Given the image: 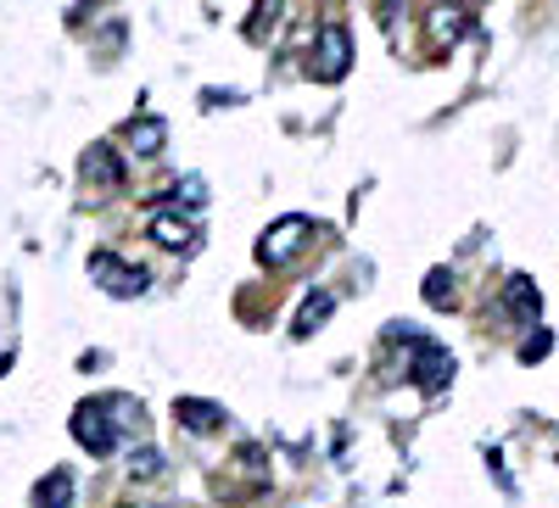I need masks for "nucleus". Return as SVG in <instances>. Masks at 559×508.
Returning a JSON list of instances; mask_svg holds the SVG:
<instances>
[{
    "label": "nucleus",
    "mask_w": 559,
    "mask_h": 508,
    "mask_svg": "<svg viewBox=\"0 0 559 508\" xmlns=\"http://www.w3.org/2000/svg\"><path fill=\"white\" fill-rule=\"evenodd\" d=\"M313 235H319L313 218H302V213L280 218V223H269V229H263V241H258V263H263V268H286V263H297V257H302V246H308Z\"/></svg>",
    "instance_id": "obj_1"
},
{
    "label": "nucleus",
    "mask_w": 559,
    "mask_h": 508,
    "mask_svg": "<svg viewBox=\"0 0 559 508\" xmlns=\"http://www.w3.org/2000/svg\"><path fill=\"white\" fill-rule=\"evenodd\" d=\"M408 380L419 391H442L453 380V358L437 341H426V336H408Z\"/></svg>",
    "instance_id": "obj_2"
},
{
    "label": "nucleus",
    "mask_w": 559,
    "mask_h": 508,
    "mask_svg": "<svg viewBox=\"0 0 559 508\" xmlns=\"http://www.w3.org/2000/svg\"><path fill=\"white\" fill-rule=\"evenodd\" d=\"M90 280H96L107 297H140V291L152 286V274L123 263V257H112V252H96V257H90Z\"/></svg>",
    "instance_id": "obj_3"
},
{
    "label": "nucleus",
    "mask_w": 559,
    "mask_h": 508,
    "mask_svg": "<svg viewBox=\"0 0 559 508\" xmlns=\"http://www.w3.org/2000/svg\"><path fill=\"white\" fill-rule=\"evenodd\" d=\"M347 68H353V39H347V28H342V23H324V28H319V45H313V78L336 84V78H347Z\"/></svg>",
    "instance_id": "obj_4"
},
{
    "label": "nucleus",
    "mask_w": 559,
    "mask_h": 508,
    "mask_svg": "<svg viewBox=\"0 0 559 508\" xmlns=\"http://www.w3.org/2000/svg\"><path fill=\"white\" fill-rule=\"evenodd\" d=\"M112 413V402H84L79 413H73V436H79V447H90L96 458H107L112 447H118V425L107 420Z\"/></svg>",
    "instance_id": "obj_5"
},
{
    "label": "nucleus",
    "mask_w": 559,
    "mask_h": 508,
    "mask_svg": "<svg viewBox=\"0 0 559 508\" xmlns=\"http://www.w3.org/2000/svg\"><path fill=\"white\" fill-rule=\"evenodd\" d=\"M79 173H84V184H96V191H123V157L112 146H90Z\"/></svg>",
    "instance_id": "obj_6"
},
{
    "label": "nucleus",
    "mask_w": 559,
    "mask_h": 508,
    "mask_svg": "<svg viewBox=\"0 0 559 508\" xmlns=\"http://www.w3.org/2000/svg\"><path fill=\"white\" fill-rule=\"evenodd\" d=\"M152 241H157L163 252H191V246H197V223L179 218V213H157V218H152Z\"/></svg>",
    "instance_id": "obj_7"
},
{
    "label": "nucleus",
    "mask_w": 559,
    "mask_h": 508,
    "mask_svg": "<svg viewBox=\"0 0 559 508\" xmlns=\"http://www.w3.org/2000/svg\"><path fill=\"white\" fill-rule=\"evenodd\" d=\"M163 141H168V123H163V118L146 112V118H134V123H129V146H134V157H157Z\"/></svg>",
    "instance_id": "obj_8"
},
{
    "label": "nucleus",
    "mask_w": 559,
    "mask_h": 508,
    "mask_svg": "<svg viewBox=\"0 0 559 508\" xmlns=\"http://www.w3.org/2000/svg\"><path fill=\"white\" fill-rule=\"evenodd\" d=\"M174 413H179V420H185V431H197V436L218 431V420H224V408H213V402H197V397H185V402H174Z\"/></svg>",
    "instance_id": "obj_9"
},
{
    "label": "nucleus",
    "mask_w": 559,
    "mask_h": 508,
    "mask_svg": "<svg viewBox=\"0 0 559 508\" xmlns=\"http://www.w3.org/2000/svg\"><path fill=\"white\" fill-rule=\"evenodd\" d=\"M331 313H336V297H331V291H313V297L297 307V336H313Z\"/></svg>",
    "instance_id": "obj_10"
},
{
    "label": "nucleus",
    "mask_w": 559,
    "mask_h": 508,
    "mask_svg": "<svg viewBox=\"0 0 559 508\" xmlns=\"http://www.w3.org/2000/svg\"><path fill=\"white\" fill-rule=\"evenodd\" d=\"M509 313H515V318H537V307H543V297H537V286L532 280H509Z\"/></svg>",
    "instance_id": "obj_11"
},
{
    "label": "nucleus",
    "mask_w": 559,
    "mask_h": 508,
    "mask_svg": "<svg viewBox=\"0 0 559 508\" xmlns=\"http://www.w3.org/2000/svg\"><path fill=\"white\" fill-rule=\"evenodd\" d=\"M431 34L453 45V39L464 34V12H459V7H442V12H437V23H431Z\"/></svg>",
    "instance_id": "obj_12"
},
{
    "label": "nucleus",
    "mask_w": 559,
    "mask_h": 508,
    "mask_svg": "<svg viewBox=\"0 0 559 508\" xmlns=\"http://www.w3.org/2000/svg\"><path fill=\"white\" fill-rule=\"evenodd\" d=\"M426 302L431 307H453V274H442V268L431 274V280H426Z\"/></svg>",
    "instance_id": "obj_13"
},
{
    "label": "nucleus",
    "mask_w": 559,
    "mask_h": 508,
    "mask_svg": "<svg viewBox=\"0 0 559 508\" xmlns=\"http://www.w3.org/2000/svg\"><path fill=\"white\" fill-rule=\"evenodd\" d=\"M68 492H73V481H68V475L57 470L51 481H45V492H39V503H45V508H68Z\"/></svg>",
    "instance_id": "obj_14"
},
{
    "label": "nucleus",
    "mask_w": 559,
    "mask_h": 508,
    "mask_svg": "<svg viewBox=\"0 0 559 508\" xmlns=\"http://www.w3.org/2000/svg\"><path fill=\"white\" fill-rule=\"evenodd\" d=\"M280 7H286V0H258V23L247 28L252 39H263V28H274V17H280Z\"/></svg>",
    "instance_id": "obj_15"
},
{
    "label": "nucleus",
    "mask_w": 559,
    "mask_h": 508,
    "mask_svg": "<svg viewBox=\"0 0 559 508\" xmlns=\"http://www.w3.org/2000/svg\"><path fill=\"white\" fill-rule=\"evenodd\" d=\"M548 347H554V336H532V341L521 347V358H526V363H537V358H548Z\"/></svg>",
    "instance_id": "obj_16"
}]
</instances>
